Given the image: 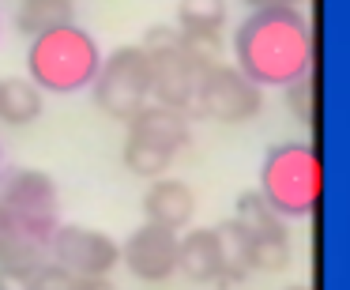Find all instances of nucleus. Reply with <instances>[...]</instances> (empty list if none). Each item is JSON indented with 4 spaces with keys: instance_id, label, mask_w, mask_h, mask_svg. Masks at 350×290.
Here are the masks:
<instances>
[{
    "instance_id": "obj_1",
    "label": "nucleus",
    "mask_w": 350,
    "mask_h": 290,
    "mask_svg": "<svg viewBox=\"0 0 350 290\" xmlns=\"http://www.w3.org/2000/svg\"><path fill=\"white\" fill-rule=\"evenodd\" d=\"M312 27L301 8H260L249 12L234 31V61L252 83L290 87L312 76Z\"/></svg>"
},
{
    "instance_id": "obj_2",
    "label": "nucleus",
    "mask_w": 350,
    "mask_h": 290,
    "mask_svg": "<svg viewBox=\"0 0 350 290\" xmlns=\"http://www.w3.org/2000/svg\"><path fill=\"white\" fill-rule=\"evenodd\" d=\"M102 64V49L91 31L68 23H57L49 31L34 34L27 49V79L42 94H79L91 87L94 72Z\"/></svg>"
},
{
    "instance_id": "obj_3",
    "label": "nucleus",
    "mask_w": 350,
    "mask_h": 290,
    "mask_svg": "<svg viewBox=\"0 0 350 290\" xmlns=\"http://www.w3.org/2000/svg\"><path fill=\"white\" fill-rule=\"evenodd\" d=\"M324 192V166L312 144L290 140L264 155L260 166V196L282 219H309Z\"/></svg>"
},
{
    "instance_id": "obj_4",
    "label": "nucleus",
    "mask_w": 350,
    "mask_h": 290,
    "mask_svg": "<svg viewBox=\"0 0 350 290\" xmlns=\"http://www.w3.org/2000/svg\"><path fill=\"white\" fill-rule=\"evenodd\" d=\"M144 49L151 57V102L192 114L200 76L215 61V49L185 38L177 27H151L144 38Z\"/></svg>"
},
{
    "instance_id": "obj_5",
    "label": "nucleus",
    "mask_w": 350,
    "mask_h": 290,
    "mask_svg": "<svg viewBox=\"0 0 350 290\" xmlns=\"http://www.w3.org/2000/svg\"><path fill=\"white\" fill-rule=\"evenodd\" d=\"M129 136H124V166L136 177H162L174 159L192 144L189 114L170 109L162 102H147L136 117H129Z\"/></svg>"
},
{
    "instance_id": "obj_6",
    "label": "nucleus",
    "mask_w": 350,
    "mask_h": 290,
    "mask_svg": "<svg viewBox=\"0 0 350 290\" xmlns=\"http://www.w3.org/2000/svg\"><path fill=\"white\" fill-rule=\"evenodd\" d=\"M94 106L113 121H129L151 102V57L144 46H121L102 57L91 79Z\"/></svg>"
},
{
    "instance_id": "obj_7",
    "label": "nucleus",
    "mask_w": 350,
    "mask_h": 290,
    "mask_svg": "<svg viewBox=\"0 0 350 290\" xmlns=\"http://www.w3.org/2000/svg\"><path fill=\"white\" fill-rule=\"evenodd\" d=\"M260 106H264V87L252 83L237 64L211 61L200 76L192 114L219 124H245L260 114Z\"/></svg>"
},
{
    "instance_id": "obj_8",
    "label": "nucleus",
    "mask_w": 350,
    "mask_h": 290,
    "mask_svg": "<svg viewBox=\"0 0 350 290\" xmlns=\"http://www.w3.org/2000/svg\"><path fill=\"white\" fill-rule=\"evenodd\" d=\"M49 260L64 264L76 275L106 279L121 264V245L102 230L79 226V222H57L53 234H49Z\"/></svg>"
},
{
    "instance_id": "obj_9",
    "label": "nucleus",
    "mask_w": 350,
    "mask_h": 290,
    "mask_svg": "<svg viewBox=\"0 0 350 290\" xmlns=\"http://www.w3.org/2000/svg\"><path fill=\"white\" fill-rule=\"evenodd\" d=\"M0 204L8 207L19 222L53 230L61 222V192L57 181L42 170H4L0 174Z\"/></svg>"
},
{
    "instance_id": "obj_10",
    "label": "nucleus",
    "mask_w": 350,
    "mask_h": 290,
    "mask_svg": "<svg viewBox=\"0 0 350 290\" xmlns=\"http://www.w3.org/2000/svg\"><path fill=\"white\" fill-rule=\"evenodd\" d=\"M237 222L252 234V272H282L290 264V234L286 219L256 192L237 200Z\"/></svg>"
},
{
    "instance_id": "obj_11",
    "label": "nucleus",
    "mask_w": 350,
    "mask_h": 290,
    "mask_svg": "<svg viewBox=\"0 0 350 290\" xmlns=\"http://www.w3.org/2000/svg\"><path fill=\"white\" fill-rule=\"evenodd\" d=\"M177 230H166L159 222H144L121 245V264L144 282H166L177 272Z\"/></svg>"
},
{
    "instance_id": "obj_12",
    "label": "nucleus",
    "mask_w": 350,
    "mask_h": 290,
    "mask_svg": "<svg viewBox=\"0 0 350 290\" xmlns=\"http://www.w3.org/2000/svg\"><path fill=\"white\" fill-rule=\"evenodd\" d=\"M144 215L147 222H159L166 230H189L196 219V196L185 181L177 177H151V189L144 192Z\"/></svg>"
},
{
    "instance_id": "obj_13",
    "label": "nucleus",
    "mask_w": 350,
    "mask_h": 290,
    "mask_svg": "<svg viewBox=\"0 0 350 290\" xmlns=\"http://www.w3.org/2000/svg\"><path fill=\"white\" fill-rule=\"evenodd\" d=\"M177 272H185L192 282H215L222 272V237L215 226L189 230L177 237Z\"/></svg>"
},
{
    "instance_id": "obj_14",
    "label": "nucleus",
    "mask_w": 350,
    "mask_h": 290,
    "mask_svg": "<svg viewBox=\"0 0 350 290\" xmlns=\"http://www.w3.org/2000/svg\"><path fill=\"white\" fill-rule=\"evenodd\" d=\"M230 19L226 0H177V31L200 46H219V34Z\"/></svg>"
},
{
    "instance_id": "obj_15",
    "label": "nucleus",
    "mask_w": 350,
    "mask_h": 290,
    "mask_svg": "<svg viewBox=\"0 0 350 290\" xmlns=\"http://www.w3.org/2000/svg\"><path fill=\"white\" fill-rule=\"evenodd\" d=\"M222 237V272L215 279L219 290H230L237 282H245L252 275V234L237 219H226L222 226H215Z\"/></svg>"
},
{
    "instance_id": "obj_16",
    "label": "nucleus",
    "mask_w": 350,
    "mask_h": 290,
    "mask_svg": "<svg viewBox=\"0 0 350 290\" xmlns=\"http://www.w3.org/2000/svg\"><path fill=\"white\" fill-rule=\"evenodd\" d=\"M42 117V91L23 76H12V79H0V124H23L38 121Z\"/></svg>"
},
{
    "instance_id": "obj_17",
    "label": "nucleus",
    "mask_w": 350,
    "mask_h": 290,
    "mask_svg": "<svg viewBox=\"0 0 350 290\" xmlns=\"http://www.w3.org/2000/svg\"><path fill=\"white\" fill-rule=\"evenodd\" d=\"M72 19V0H23L16 12V31L34 38V34L49 31L57 23Z\"/></svg>"
},
{
    "instance_id": "obj_18",
    "label": "nucleus",
    "mask_w": 350,
    "mask_h": 290,
    "mask_svg": "<svg viewBox=\"0 0 350 290\" xmlns=\"http://www.w3.org/2000/svg\"><path fill=\"white\" fill-rule=\"evenodd\" d=\"M34 282H38V290H109L106 279H94V275H76V272H68L64 264H57V260L38 264Z\"/></svg>"
},
{
    "instance_id": "obj_19",
    "label": "nucleus",
    "mask_w": 350,
    "mask_h": 290,
    "mask_svg": "<svg viewBox=\"0 0 350 290\" xmlns=\"http://www.w3.org/2000/svg\"><path fill=\"white\" fill-rule=\"evenodd\" d=\"M282 91H286V102H290V109L297 114V121L312 124V76L294 79V83L282 87Z\"/></svg>"
},
{
    "instance_id": "obj_20",
    "label": "nucleus",
    "mask_w": 350,
    "mask_h": 290,
    "mask_svg": "<svg viewBox=\"0 0 350 290\" xmlns=\"http://www.w3.org/2000/svg\"><path fill=\"white\" fill-rule=\"evenodd\" d=\"M34 272H38V267H12V264H0V290H38V282H34Z\"/></svg>"
},
{
    "instance_id": "obj_21",
    "label": "nucleus",
    "mask_w": 350,
    "mask_h": 290,
    "mask_svg": "<svg viewBox=\"0 0 350 290\" xmlns=\"http://www.w3.org/2000/svg\"><path fill=\"white\" fill-rule=\"evenodd\" d=\"M252 12L260 8H305V0H245Z\"/></svg>"
},
{
    "instance_id": "obj_22",
    "label": "nucleus",
    "mask_w": 350,
    "mask_h": 290,
    "mask_svg": "<svg viewBox=\"0 0 350 290\" xmlns=\"http://www.w3.org/2000/svg\"><path fill=\"white\" fill-rule=\"evenodd\" d=\"M12 230V211L4 204H0V241H4V234Z\"/></svg>"
},
{
    "instance_id": "obj_23",
    "label": "nucleus",
    "mask_w": 350,
    "mask_h": 290,
    "mask_svg": "<svg viewBox=\"0 0 350 290\" xmlns=\"http://www.w3.org/2000/svg\"><path fill=\"white\" fill-rule=\"evenodd\" d=\"M290 290H312V287H305V282H297V287H290Z\"/></svg>"
}]
</instances>
